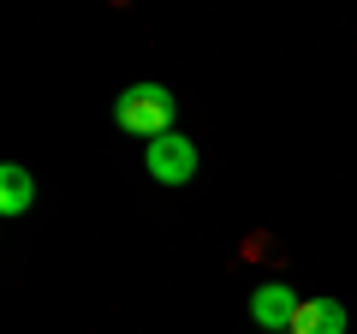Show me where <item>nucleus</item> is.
Here are the masks:
<instances>
[{
  "label": "nucleus",
  "instance_id": "obj_2",
  "mask_svg": "<svg viewBox=\"0 0 357 334\" xmlns=\"http://www.w3.org/2000/svg\"><path fill=\"white\" fill-rule=\"evenodd\" d=\"M143 161H149V180H155V185H185V180H197V143L185 138V131L155 138Z\"/></svg>",
  "mask_w": 357,
  "mask_h": 334
},
{
  "label": "nucleus",
  "instance_id": "obj_3",
  "mask_svg": "<svg viewBox=\"0 0 357 334\" xmlns=\"http://www.w3.org/2000/svg\"><path fill=\"white\" fill-rule=\"evenodd\" d=\"M298 305H304V298H298L286 281H262V286L250 293V322H256L262 334H292Z\"/></svg>",
  "mask_w": 357,
  "mask_h": 334
},
{
  "label": "nucleus",
  "instance_id": "obj_4",
  "mask_svg": "<svg viewBox=\"0 0 357 334\" xmlns=\"http://www.w3.org/2000/svg\"><path fill=\"white\" fill-rule=\"evenodd\" d=\"M292 334H345V305L340 298H304L292 317Z\"/></svg>",
  "mask_w": 357,
  "mask_h": 334
},
{
  "label": "nucleus",
  "instance_id": "obj_1",
  "mask_svg": "<svg viewBox=\"0 0 357 334\" xmlns=\"http://www.w3.org/2000/svg\"><path fill=\"white\" fill-rule=\"evenodd\" d=\"M173 114H178V102H173V90H167V84H131V90H119V102H114L119 131L149 138V143L173 131Z\"/></svg>",
  "mask_w": 357,
  "mask_h": 334
},
{
  "label": "nucleus",
  "instance_id": "obj_5",
  "mask_svg": "<svg viewBox=\"0 0 357 334\" xmlns=\"http://www.w3.org/2000/svg\"><path fill=\"white\" fill-rule=\"evenodd\" d=\"M30 203H36V180H30V167L6 161V167H0V215H24Z\"/></svg>",
  "mask_w": 357,
  "mask_h": 334
}]
</instances>
